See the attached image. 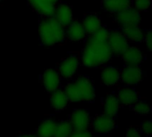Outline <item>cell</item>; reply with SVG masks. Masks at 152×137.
<instances>
[{
	"instance_id": "cell-1",
	"label": "cell",
	"mask_w": 152,
	"mask_h": 137,
	"mask_svg": "<svg viewBox=\"0 0 152 137\" xmlns=\"http://www.w3.org/2000/svg\"><path fill=\"white\" fill-rule=\"evenodd\" d=\"M113 54L107 43L88 39L81 54V63L86 68H98L107 64Z\"/></svg>"
},
{
	"instance_id": "cell-2",
	"label": "cell",
	"mask_w": 152,
	"mask_h": 137,
	"mask_svg": "<svg viewBox=\"0 0 152 137\" xmlns=\"http://www.w3.org/2000/svg\"><path fill=\"white\" fill-rule=\"evenodd\" d=\"M64 92L71 103H90L95 99V87L90 78L82 75L66 85Z\"/></svg>"
},
{
	"instance_id": "cell-3",
	"label": "cell",
	"mask_w": 152,
	"mask_h": 137,
	"mask_svg": "<svg viewBox=\"0 0 152 137\" xmlns=\"http://www.w3.org/2000/svg\"><path fill=\"white\" fill-rule=\"evenodd\" d=\"M38 35L43 45L54 46L65 40V27L61 25L53 17H45L39 23Z\"/></svg>"
},
{
	"instance_id": "cell-4",
	"label": "cell",
	"mask_w": 152,
	"mask_h": 137,
	"mask_svg": "<svg viewBox=\"0 0 152 137\" xmlns=\"http://www.w3.org/2000/svg\"><path fill=\"white\" fill-rule=\"evenodd\" d=\"M80 66V59L76 54H71L64 58L58 66V72L61 78H73Z\"/></svg>"
},
{
	"instance_id": "cell-5",
	"label": "cell",
	"mask_w": 152,
	"mask_h": 137,
	"mask_svg": "<svg viewBox=\"0 0 152 137\" xmlns=\"http://www.w3.org/2000/svg\"><path fill=\"white\" fill-rule=\"evenodd\" d=\"M114 21L121 29L128 26L140 25L142 21V14L134 7L130 6L129 8L116 13Z\"/></svg>"
},
{
	"instance_id": "cell-6",
	"label": "cell",
	"mask_w": 152,
	"mask_h": 137,
	"mask_svg": "<svg viewBox=\"0 0 152 137\" xmlns=\"http://www.w3.org/2000/svg\"><path fill=\"white\" fill-rule=\"evenodd\" d=\"M107 44H108L112 54L119 55V56H121L123 54V53L130 45V43L126 38V37L123 35L122 31L118 30V29L110 30Z\"/></svg>"
},
{
	"instance_id": "cell-7",
	"label": "cell",
	"mask_w": 152,
	"mask_h": 137,
	"mask_svg": "<svg viewBox=\"0 0 152 137\" xmlns=\"http://www.w3.org/2000/svg\"><path fill=\"white\" fill-rule=\"evenodd\" d=\"M144 78V74L140 66H126L120 70V81L128 86L140 84Z\"/></svg>"
},
{
	"instance_id": "cell-8",
	"label": "cell",
	"mask_w": 152,
	"mask_h": 137,
	"mask_svg": "<svg viewBox=\"0 0 152 137\" xmlns=\"http://www.w3.org/2000/svg\"><path fill=\"white\" fill-rule=\"evenodd\" d=\"M69 122L74 131L87 130L91 125L90 113L86 109H76L71 112Z\"/></svg>"
},
{
	"instance_id": "cell-9",
	"label": "cell",
	"mask_w": 152,
	"mask_h": 137,
	"mask_svg": "<svg viewBox=\"0 0 152 137\" xmlns=\"http://www.w3.org/2000/svg\"><path fill=\"white\" fill-rule=\"evenodd\" d=\"M91 127L94 132L98 135H108L116 128V121L113 118L105 114H100L91 122Z\"/></svg>"
},
{
	"instance_id": "cell-10",
	"label": "cell",
	"mask_w": 152,
	"mask_h": 137,
	"mask_svg": "<svg viewBox=\"0 0 152 137\" xmlns=\"http://www.w3.org/2000/svg\"><path fill=\"white\" fill-rule=\"evenodd\" d=\"M41 83L46 92L52 94L60 89L61 84V78L58 70L54 69H48L41 75Z\"/></svg>"
},
{
	"instance_id": "cell-11",
	"label": "cell",
	"mask_w": 152,
	"mask_h": 137,
	"mask_svg": "<svg viewBox=\"0 0 152 137\" xmlns=\"http://www.w3.org/2000/svg\"><path fill=\"white\" fill-rule=\"evenodd\" d=\"M31 8L44 17H53L56 5L61 0H28Z\"/></svg>"
},
{
	"instance_id": "cell-12",
	"label": "cell",
	"mask_w": 152,
	"mask_h": 137,
	"mask_svg": "<svg viewBox=\"0 0 152 137\" xmlns=\"http://www.w3.org/2000/svg\"><path fill=\"white\" fill-rule=\"evenodd\" d=\"M126 66H140L144 61V53L142 49L136 45H129L121 55Z\"/></svg>"
},
{
	"instance_id": "cell-13",
	"label": "cell",
	"mask_w": 152,
	"mask_h": 137,
	"mask_svg": "<svg viewBox=\"0 0 152 137\" xmlns=\"http://www.w3.org/2000/svg\"><path fill=\"white\" fill-rule=\"evenodd\" d=\"M53 17L63 27H67L73 21L72 8L67 3H59L55 9Z\"/></svg>"
},
{
	"instance_id": "cell-14",
	"label": "cell",
	"mask_w": 152,
	"mask_h": 137,
	"mask_svg": "<svg viewBox=\"0 0 152 137\" xmlns=\"http://www.w3.org/2000/svg\"><path fill=\"white\" fill-rule=\"evenodd\" d=\"M120 105L123 106H132L137 101H139L138 92L132 86H125L120 87L116 95Z\"/></svg>"
},
{
	"instance_id": "cell-15",
	"label": "cell",
	"mask_w": 152,
	"mask_h": 137,
	"mask_svg": "<svg viewBox=\"0 0 152 137\" xmlns=\"http://www.w3.org/2000/svg\"><path fill=\"white\" fill-rule=\"evenodd\" d=\"M101 81L108 87L115 86L120 81V70L112 65L104 67L101 72Z\"/></svg>"
},
{
	"instance_id": "cell-16",
	"label": "cell",
	"mask_w": 152,
	"mask_h": 137,
	"mask_svg": "<svg viewBox=\"0 0 152 137\" xmlns=\"http://www.w3.org/2000/svg\"><path fill=\"white\" fill-rule=\"evenodd\" d=\"M65 36L71 42H80L87 37L81 22L73 21L65 28Z\"/></svg>"
},
{
	"instance_id": "cell-17",
	"label": "cell",
	"mask_w": 152,
	"mask_h": 137,
	"mask_svg": "<svg viewBox=\"0 0 152 137\" xmlns=\"http://www.w3.org/2000/svg\"><path fill=\"white\" fill-rule=\"evenodd\" d=\"M121 31L129 43L140 44L143 42L145 31L140 27V25L125 27L121 29Z\"/></svg>"
},
{
	"instance_id": "cell-18",
	"label": "cell",
	"mask_w": 152,
	"mask_h": 137,
	"mask_svg": "<svg viewBox=\"0 0 152 137\" xmlns=\"http://www.w3.org/2000/svg\"><path fill=\"white\" fill-rule=\"evenodd\" d=\"M69 99L64 92V90L58 89L51 94L50 95V104L51 107L56 111H61L67 108L69 105Z\"/></svg>"
},
{
	"instance_id": "cell-19",
	"label": "cell",
	"mask_w": 152,
	"mask_h": 137,
	"mask_svg": "<svg viewBox=\"0 0 152 137\" xmlns=\"http://www.w3.org/2000/svg\"><path fill=\"white\" fill-rule=\"evenodd\" d=\"M81 24L86 35L89 36L94 34L96 30H98L102 26V22L100 16H98L95 13H88L85 15Z\"/></svg>"
},
{
	"instance_id": "cell-20",
	"label": "cell",
	"mask_w": 152,
	"mask_h": 137,
	"mask_svg": "<svg viewBox=\"0 0 152 137\" xmlns=\"http://www.w3.org/2000/svg\"><path fill=\"white\" fill-rule=\"evenodd\" d=\"M131 5L132 0H102V7L114 14L129 8Z\"/></svg>"
},
{
	"instance_id": "cell-21",
	"label": "cell",
	"mask_w": 152,
	"mask_h": 137,
	"mask_svg": "<svg viewBox=\"0 0 152 137\" xmlns=\"http://www.w3.org/2000/svg\"><path fill=\"white\" fill-rule=\"evenodd\" d=\"M120 107L121 105L118 100L117 99L116 95H108L103 101V114L115 119L119 112Z\"/></svg>"
},
{
	"instance_id": "cell-22",
	"label": "cell",
	"mask_w": 152,
	"mask_h": 137,
	"mask_svg": "<svg viewBox=\"0 0 152 137\" xmlns=\"http://www.w3.org/2000/svg\"><path fill=\"white\" fill-rule=\"evenodd\" d=\"M57 122L53 119H45L37 128V137H53Z\"/></svg>"
},
{
	"instance_id": "cell-23",
	"label": "cell",
	"mask_w": 152,
	"mask_h": 137,
	"mask_svg": "<svg viewBox=\"0 0 152 137\" xmlns=\"http://www.w3.org/2000/svg\"><path fill=\"white\" fill-rule=\"evenodd\" d=\"M73 131L69 120H62L57 123L53 137H69Z\"/></svg>"
},
{
	"instance_id": "cell-24",
	"label": "cell",
	"mask_w": 152,
	"mask_h": 137,
	"mask_svg": "<svg viewBox=\"0 0 152 137\" xmlns=\"http://www.w3.org/2000/svg\"><path fill=\"white\" fill-rule=\"evenodd\" d=\"M110 32V30H109L107 28L102 26L94 34L90 35L88 39L95 41V42H100V43H107V41L109 39Z\"/></svg>"
},
{
	"instance_id": "cell-25",
	"label": "cell",
	"mask_w": 152,
	"mask_h": 137,
	"mask_svg": "<svg viewBox=\"0 0 152 137\" xmlns=\"http://www.w3.org/2000/svg\"><path fill=\"white\" fill-rule=\"evenodd\" d=\"M132 106H133L132 107L133 111L141 116H146V115L150 114L151 111V105L145 101H137Z\"/></svg>"
},
{
	"instance_id": "cell-26",
	"label": "cell",
	"mask_w": 152,
	"mask_h": 137,
	"mask_svg": "<svg viewBox=\"0 0 152 137\" xmlns=\"http://www.w3.org/2000/svg\"><path fill=\"white\" fill-rule=\"evenodd\" d=\"M133 7L140 12H147L151 6V0H132Z\"/></svg>"
},
{
	"instance_id": "cell-27",
	"label": "cell",
	"mask_w": 152,
	"mask_h": 137,
	"mask_svg": "<svg viewBox=\"0 0 152 137\" xmlns=\"http://www.w3.org/2000/svg\"><path fill=\"white\" fill-rule=\"evenodd\" d=\"M141 132L143 136H151L152 134V122L151 119L145 120L141 125Z\"/></svg>"
},
{
	"instance_id": "cell-28",
	"label": "cell",
	"mask_w": 152,
	"mask_h": 137,
	"mask_svg": "<svg viewBox=\"0 0 152 137\" xmlns=\"http://www.w3.org/2000/svg\"><path fill=\"white\" fill-rule=\"evenodd\" d=\"M126 137H144L141 130L135 127H130L126 130Z\"/></svg>"
},
{
	"instance_id": "cell-29",
	"label": "cell",
	"mask_w": 152,
	"mask_h": 137,
	"mask_svg": "<svg viewBox=\"0 0 152 137\" xmlns=\"http://www.w3.org/2000/svg\"><path fill=\"white\" fill-rule=\"evenodd\" d=\"M69 137H94V135L87 129L83 131H73Z\"/></svg>"
},
{
	"instance_id": "cell-30",
	"label": "cell",
	"mask_w": 152,
	"mask_h": 137,
	"mask_svg": "<svg viewBox=\"0 0 152 137\" xmlns=\"http://www.w3.org/2000/svg\"><path fill=\"white\" fill-rule=\"evenodd\" d=\"M143 42L146 45V47L149 51H151L152 48V37H151V30L149 29L145 31V36L143 38Z\"/></svg>"
},
{
	"instance_id": "cell-31",
	"label": "cell",
	"mask_w": 152,
	"mask_h": 137,
	"mask_svg": "<svg viewBox=\"0 0 152 137\" xmlns=\"http://www.w3.org/2000/svg\"><path fill=\"white\" fill-rule=\"evenodd\" d=\"M14 137H37L36 135H20Z\"/></svg>"
},
{
	"instance_id": "cell-32",
	"label": "cell",
	"mask_w": 152,
	"mask_h": 137,
	"mask_svg": "<svg viewBox=\"0 0 152 137\" xmlns=\"http://www.w3.org/2000/svg\"><path fill=\"white\" fill-rule=\"evenodd\" d=\"M0 1H1V0H0Z\"/></svg>"
}]
</instances>
